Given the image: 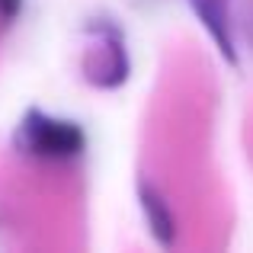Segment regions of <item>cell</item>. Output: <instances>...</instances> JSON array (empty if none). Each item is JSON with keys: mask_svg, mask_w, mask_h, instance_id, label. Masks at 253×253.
Wrapping results in <instances>:
<instances>
[{"mask_svg": "<svg viewBox=\"0 0 253 253\" xmlns=\"http://www.w3.org/2000/svg\"><path fill=\"white\" fill-rule=\"evenodd\" d=\"M90 36H96V45L90 48V55L84 58V74L86 81L99 90H116L128 81L131 61L128 48H125V36L112 19H93L86 26Z\"/></svg>", "mask_w": 253, "mask_h": 253, "instance_id": "obj_2", "label": "cell"}, {"mask_svg": "<svg viewBox=\"0 0 253 253\" xmlns=\"http://www.w3.org/2000/svg\"><path fill=\"white\" fill-rule=\"evenodd\" d=\"M138 205H141V215H144L151 237L161 247H173V241H176V218H173V209L164 199V192L151 183H138Z\"/></svg>", "mask_w": 253, "mask_h": 253, "instance_id": "obj_4", "label": "cell"}, {"mask_svg": "<svg viewBox=\"0 0 253 253\" xmlns=\"http://www.w3.org/2000/svg\"><path fill=\"white\" fill-rule=\"evenodd\" d=\"M84 144L86 138L77 122L45 116L39 109H29L19 125V148L45 161H71L84 151Z\"/></svg>", "mask_w": 253, "mask_h": 253, "instance_id": "obj_1", "label": "cell"}, {"mask_svg": "<svg viewBox=\"0 0 253 253\" xmlns=\"http://www.w3.org/2000/svg\"><path fill=\"white\" fill-rule=\"evenodd\" d=\"M186 3L196 13V19L202 23V29L209 32V39L215 42L218 55L234 68L237 64V45H234V29H231L228 0H186Z\"/></svg>", "mask_w": 253, "mask_h": 253, "instance_id": "obj_3", "label": "cell"}, {"mask_svg": "<svg viewBox=\"0 0 253 253\" xmlns=\"http://www.w3.org/2000/svg\"><path fill=\"white\" fill-rule=\"evenodd\" d=\"M19 6H23V0H0V16H3V19H13L19 13Z\"/></svg>", "mask_w": 253, "mask_h": 253, "instance_id": "obj_5", "label": "cell"}]
</instances>
